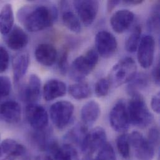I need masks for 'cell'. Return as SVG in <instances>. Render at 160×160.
Here are the masks:
<instances>
[{
	"mask_svg": "<svg viewBox=\"0 0 160 160\" xmlns=\"http://www.w3.org/2000/svg\"><path fill=\"white\" fill-rule=\"evenodd\" d=\"M109 122L115 132L124 133L128 130L130 122L127 105L123 100H120L114 105L109 114Z\"/></svg>",
	"mask_w": 160,
	"mask_h": 160,
	"instance_id": "6",
	"label": "cell"
},
{
	"mask_svg": "<svg viewBox=\"0 0 160 160\" xmlns=\"http://www.w3.org/2000/svg\"><path fill=\"white\" fill-rule=\"evenodd\" d=\"M130 144L134 149L136 157L139 160H152L155 157V147L138 131L129 135Z\"/></svg>",
	"mask_w": 160,
	"mask_h": 160,
	"instance_id": "7",
	"label": "cell"
},
{
	"mask_svg": "<svg viewBox=\"0 0 160 160\" xmlns=\"http://www.w3.org/2000/svg\"><path fill=\"white\" fill-rule=\"evenodd\" d=\"M155 41L151 35H145L141 38L137 49L138 62L143 69L149 68L154 60Z\"/></svg>",
	"mask_w": 160,
	"mask_h": 160,
	"instance_id": "10",
	"label": "cell"
},
{
	"mask_svg": "<svg viewBox=\"0 0 160 160\" xmlns=\"http://www.w3.org/2000/svg\"><path fill=\"white\" fill-rule=\"evenodd\" d=\"M151 107L152 110L157 114L160 112V92L154 95L152 98Z\"/></svg>",
	"mask_w": 160,
	"mask_h": 160,
	"instance_id": "37",
	"label": "cell"
},
{
	"mask_svg": "<svg viewBox=\"0 0 160 160\" xmlns=\"http://www.w3.org/2000/svg\"><path fill=\"white\" fill-rule=\"evenodd\" d=\"M74 112L72 103L61 100L53 103L50 108V117L53 124L60 130L66 128L71 122Z\"/></svg>",
	"mask_w": 160,
	"mask_h": 160,
	"instance_id": "5",
	"label": "cell"
},
{
	"mask_svg": "<svg viewBox=\"0 0 160 160\" xmlns=\"http://www.w3.org/2000/svg\"><path fill=\"white\" fill-rule=\"evenodd\" d=\"M110 83L108 78H102L98 80L95 85V93L97 97H103L108 95Z\"/></svg>",
	"mask_w": 160,
	"mask_h": 160,
	"instance_id": "32",
	"label": "cell"
},
{
	"mask_svg": "<svg viewBox=\"0 0 160 160\" xmlns=\"http://www.w3.org/2000/svg\"><path fill=\"white\" fill-rule=\"evenodd\" d=\"M107 142L105 130L102 127H97L87 133L80 149L89 155H92L99 150Z\"/></svg>",
	"mask_w": 160,
	"mask_h": 160,
	"instance_id": "9",
	"label": "cell"
},
{
	"mask_svg": "<svg viewBox=\"0 0 160 160\" xmlns=\"http://www.w3.org/2000/svg\"><path fill=\"white\" fill-rule=\"evenodd\" d=\"M26 152L25 147L18 142L7 138L0 144V160H16Z\"/></svg>",
	"mask_w": 160,
	"mask_h": 160,
	"instance_id": "14",
	"label": "cell"
},
{
	"mask_svg": "<svg viewBox=\"0 0 160 160\" xmlns=\"http://www.w3.org/2000/svg\"><path fill=\"white\" fill-rule=\"evenodd\" d=\"M97 160H116V155L112 145L107 142L100 150Z\"/></svg>",
	"mask_w": 160,
	"mask_h": 160,
	"instance_id": "31",
	"label": "cell"
},
{
	"mask_svg": "<svg viewBox=\"0 0 160 160\" xmlns=\"http://www.w3.org/2000/svg\"><path fill=\"white\" fill-rule=\"evenodd\" d=\"M120 3V1L118 0H112V1H108L107 3V10L108 12H111L116 6Z\"/></svg>",
	"mask_w": 160,
	"mask_h": 160,
	"instance_id": "39",
	"label": "cell"
},
{
	"mask_svg": "<svg viewBox=\"0 0 160 160\" xmlns=\"http://www.w3.org/2000/svg\"><path fill=\"white\" fill-rule=\"evenodd\" d=\"M10 58L6 49L0 46V74L6 71L9 65Z\"/></svg>",
	"mask_w": 160,
	"mask_h": 160,
	"instance_id": "34",
	"label": "cell"
},
{
	"mask_svg": "<svg viewBox=\"0 0 160 160\" xmlns=\"http://www.w3.org/2000/svg\"><path fill=\"white\" fill-rule=\"evenodd\" d=\"M26 117L29 125L35 130L46 129L49 122V115L46 108L37 103L28 104L26 108Z\"/></svg>",
	"mask_w": 160,
	"mask_h": 160,
	"instance_id": "8",
	"label": "cell"
},
{
	"mask_svg": "<svg viewBox=\"0 0 160 160\" xmlns=\"http://www.w3.org/2000/svg\"><path fill=\"white\" fill-rule=\"evenodd\" d=\"M87 132V127L84 125H78L71 129L66 135V138L74 144L82 147Z\"/></svg>",
	"mask_w": 160,
	"mask_h": 160,
	"instance_id": "27",
	"label": "cell"
},
{
	"mask_svg": "<svg viewBox=\"0 0 160 160\" xmlns=\"http://www.w3.org/2000/svg\"><path fill=\"white\" fill-rule=\"evenodd\" d=\"M48 149L52 154L54 160H79L78 151L69 143L59 145L56 142L52 141Z\"/></svg>",
	"mask_w": 160,
	"mask_h": 160,
	"instance_id": "20",
	"label": "cell"
},
{
	"mask_svg": "<svg viewBox=\"0 0 160 160\" xmlns=\"http://www.w3.org/2000/svg\"><path fill=\"white\" fill-rule=\"evenodd\" d=\"M95 45L98 54L103 58L112 57L118 46L115 37L107 31H100L96 34Z\"/></svg>",
	"mask_w": 160,
	"mask_h": 160,
	"instance_id": "11",
	"label": "cell"
},
{
	"mask_svg": "<svg viewBox=\"0 0 160 160\" xmlns=\"http://www.w3.org/2000/svg\"><path fill=\"white\" fill-rule=\"evenodd\" d=\"M130 122L134 126L145 128L153 121L154 117L140 93L132 96L127 105Z\"/></svg>",
	"mask_w": 160,
	"mask_h": 160,
	"instance_id": "2",
	"label": "cell"
},
{
	"mask_svg": "<svg viewBox=\"0 0 160 160\" xmlns=\"http://www.w3.org/2000/svg\"><path fill=\"white\" fill-rule=\"evenodd\" d=\"M21 118V107L18 102L8 100L0 104V120L8 124L18 123Z\"/></svg>",
	"mask_w": 160,
	"mask_h": 160,
	"instance_id": "13",
	"label": "cell"
},
{
	"mask_svg": "<svg viewBox=\"0 0 160 160\" xmlns=\"http://www.w3.org/2000/svg\"><path fill=\"white\" fill-rule=\"evenodd\" d=\"M58 68L61 74L66 75L69 71L68 63V51L64 50L58 59Z\"/></svg>",
	"mask_w": 160,
	"mask_h": 160,
	"instance_id": "35",
	"label": "cell"
},
{
	"mask_svg": "<svg viewBox=\"0 0 160 160\" xmlns=\"http://www.w3.org/2000/svg\"><path fill=\"white\" fill-rule=\"evenodd\" d=\"M80 115L82 124L87 127H90L98 120L100 115V107L97 102L89 101L82 107Z\"/></svg>",
	"mask_w": 160,
	"mask_h": 160,
	"instance_id": "22",
	"label": "cell"
},
{
	"mask_svg": "<svg viewBox=\"0 0 160 160\" xmlns=\"http://www.w3.org/2000/svg\"><path fill=\"white\" fill-rule=\"evenodd\" d=\"M147 139L155 147L159 145L160 132L157 127H153L149 130L148 137V138Z\"/></svg>",
	"mask_w": 160,
	"mask_h": 160,
	"instance_id": "36",
	"label": "cell"
},
{
	"mask_svg": "<svg viewBox=\"0 0 160 160\" xmlns=\"http://www.w3.org/2000/svg\"><path fill=\"white\" fill-rule=\"evenodd\" d=\"M14 16L12 6L10 3L5 4L0 11V33L6 36L14 27Z\"/></svg>",
	"mask_w": 160,
	"mask_h": 160,
	"instance_id": "23",
	"label": "cell"
},
{
	"mask_svg": "<svg viewBox=\"0 0 160 160\" xmlns=\"http://www.w3.org/2000/svg\"><path fill=\"white\" fill-rule=\"evenodd\" d=\"M41 81L36 74H31L21 91V97L28 104L35 103L41 94Z\"/></svg>",
	"mask_w": 160,
	"mask_h": 160,
	"instance_id": "18",
	"label": "cell"
},
{
	"mask_svg": "<svg viewBox=\"0 0 160 160\" xmlns=\"http://www.w3.org/2000/svg\"><path fill=\"white\" fill-rule=\"evenodd\" d=\"M29 56L26 51L16 53L12 59V69L14 83L18 84L26 74L29 66Z\"/></svg>",
	"mask_w": 160,
	"mask_h": 160,
	"instance_id": "19",
	"label": "cell"
},
{
	"mask_svg": "<svg viewBox=\"0 0 160 160\" xmlns=\"http://www.w3.org/2000/svg\"><path fill=\"white\" fill-rule=\"evenodd\" d=\"M137 74L135 61L131 58H125L115 64L109 74L108 79L110 85L118 87L129 83Z\"/></svg>",
	"mask_w": 160,
	"mask_h": 160,
	"instance_id": "3",
	"label": "cell"
},
{
	"mask_svg": "<svg viewBox=\"0 0 160 160\" xmlns=\"http://www.w3.org/2000/svg\"><path fill=\"white\" fill-rule=\"evenodd\" d=\"M17 17L27 31L36 32L52 26L58 19V12L54 5L24 6L19 9Z\"/></svg>",
	"mask_w": 160,
	"mask_h": 160,
	"instance_id": "1",
	"label": "cell"
},
{
	"mask_svg": "<svg viewBox=\"0 0 160 160\" xmlns=\"http://www.w3.org/2000/svg\"><path fill=\"white\" fill-rule=\"evenodd\" d=\"M160 62H158L154 67L152 71V76L155 83L158 85L160 84Z\"/></svg>",
	"mask_w": 160,
	"mask_h": 160,
	"instance_id": "38",
	"label": "cell"
},
{
	"mask_svg": "<svg viewBox=\"0 0 160 160\" xmlns=\"http://www.w3.org/2000/svg\"><path fill=\"white\" fill-rule=\"evenodd\" d=\"M6 36V43L11 50L21 51L28 45L29 38L25 31L18 26H14Z\"/></svg>",
	"mask_w": 160,
	"mask_h": 160,
	"instance_id": "16",
	"label": "cell"
},
{
	"mask_svg": "<svg viewBox=\"0 0 160 160\" xmlns=\"http://www.w3.org/2000/svg\"><path fill=\"white\" fill-rule=\"evenodd\" d=\"M62 2L64 4L62 19L64 26L73 32H80L82 27L79 17L72 10L66 8V2L63 1Z\"/></svg>",
	"mask_w": 160,
	"mask_h": 160,
	"instance_id": "24",
	"label": "cell"
},
{
	"mask_svg": "<svg viewBox=\"0 0 160 160\" xmlns=\"http://www.w3.org/2000/svg\"><path fill=\"white\" fill-rule=\"evenodd\" d=\"M11 90L10 79L4 76H0V100L8 97Z\"/></svg>",
	"mask_w": 160,
	"mask_h": 160,
	"instance_id": "33",
	"label": "cell"
},
{
	"mask_svg": "<svg viewBox=\"0 0 160 160\" xmlns=\"http://www.w3.org/2000/svg\"><path fill=\"white\" fill-rule=\"evenodd\" d=\"M149 84V79L147 74L140 73L131 80L127 86V92L131 96L140 93L139 91L145 89Z\"/></svg>",
	"mask_w": 160,
	"mask_h": 160,
	"instance_id": "25",
	"label": "cell"
},
{
	"mask_svg": "<svg viewBox=\"0 0 160 160\" xmlns=\"http://www.w3.org/2000/svg\"><path fill=\"white\" fill-rule=\"evenodd\" d=\"M99 55L95 49H90L84 55L77 58L72 63L69 75L72 80L79 82L88 76L96 67Z\"/></svg>",
	"mask_w": 160,
	"mask_h": 160,
	"instance_id": "4",
	"label": "cell"
},
{
	"mask_svg": "<svg viewBox=\"0 0 160 160\" xmlns=\"http://www.w3.org/2000/svg\"><path fill=\"white\" fill-rule=\"evenodd\" d=\"M130 144L129 135L123 133L118 136L117 139V147L118 153L124 159H128L130 156Z\"/></svg>",
	"mask_w": 160,
	"mask_h": 160,
	"instance_id": "29",
	"label": "cell"
},
{
	"mask_svg": "<svg viewBox=\"0 0 160 160\" xmlns=\"http://www.w3.org/2000/svg\"><path fill=\"white\" fill-rule=\"evenodd\" d=\"M70 95L75 99L83 100L88 98L91 95L89 85L83 81L71 85L68 88Z\"/></svg>",
	"mask_w": 160,
	"mask_h": 160,
	"instance_id": "26",
	"label": "cell"
},
{
	"mask_svg": "<svg viewBox=\"0 0 160 160\" xmlns=\"http://www.w3.org/2000/svg\"><path fill=\"white\" fill-rule=\"evenodd\" d=\"M142 28L140 26H136L132 31L125 42V49L130 53L135 52L138 47L141 40Z\"/></svg>",
	"mask_w": 160,
	"mask_h": 160,
	"instance_id": "28",
	"label": "cell"
},
{
	"mask_svg": "<svg viewBox=\"0 0 160 160\" xmlns=\"http://www.w3.org/2000/svg\"><path fill=\"white\" fill-rule=\"evenodd\" d=\"M143 2V1H142V0H126V1H123V4H125L126 5H133V6L140 4Z\"/></svg>",
	"mask_w": 160,
	"mask_h": 160,
	"instance_id": "40",
	"label": "cell"
},
{
	"mask_svg": "<svg viewBox=\"0 0 160 160\" xmlns=\"http://www.w3.org/2000/svg\"><path fill=\"white\" fill-rule=\"evenodd\" d=\"M160 26V7L159 4H155L147 21V27L151 31H158Z\"/></svg>",
	"mask_w": 160,
	"mask_h": 160,
	"instance_id": "30",
	"label": "cell"
},
{
	"mask_svg": "<svg viewBox=\"0 0 160 160\" xmlns=\"http://www.w3.org/2000/svg\"><path fill=\"white\" fill-rule=\"evenodd\" d=\"M79 18L84 26H89L95 21L99 9V2L93 0L75 1L73 2Z\"/></svg>",
	"mask_w": 160,
	"mask_h": 160,
	"instance_id": "12",
	"label": "cell"
},
{
	"mask_svg": "<svg viewBox=\"0 0 160 160\" xmlns=\"http://www.w3.org/2000/svg\"><path fill=\"white\" fill-rule=\"evenodd\" d=\"M67 92L66 84L62 80L53 79L44 85L43 97L46 101H52L64 96Z\"/></svg>",
	"mask_w": 160,
	"mask_h": 160,
	"instance_id": "21",
	"label": "cell"
},
{
	"mask_svg": "<svg viewBox=\"0 0 160 160\" xmlns=\"http://www.w3.org/2000/svg\"><path fill=\"white\" fill-rule=\"evenodd\" d=\"M35 160H54L51 156L47 155H41L38 156Z\"/></svg>",
	"mask_w": 160,
	"mask_h": 160,
	"instance_id": "41",
	"label": "cell"
},
{
	"mask_svg": "<svg viewBox=\"0 0 160 160\" xmlns=\"http://www.w3.org/2000/svg\"><path fill=\"white\" fill-rule=\"evenodd\" d=\"M37 61L45 67H51L58 59V51L52 44L42 43L39 44L34 52Z\"/></svg>",
	"mask_w": 160,
	"mask_h": 160,
	"instance_id": "17",
	"label": "cell"
},
{
	"mask_svg": "<svg viewBox=\"0 0 160 160\" xmlns=\"http://www.w3.org/2000/svg\"><path fill=\"white\" fill-rule=\"evenodd\" d=\"M135 14L128 9H121L115 12L110 19V24L113 30L118 34L126 31L132 24Z\"/></svg>",
	"mask_w": 160,
	"mask_h": 160,
	"instance_id": "15",
	"label": "cell"
}]
</instances>
